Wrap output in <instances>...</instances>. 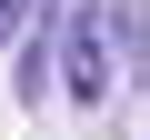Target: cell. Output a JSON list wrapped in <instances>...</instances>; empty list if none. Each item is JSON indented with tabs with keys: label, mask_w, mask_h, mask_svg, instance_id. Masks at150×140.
Listing matches in <instances>:
<instances>
[{
	"label": "cell",
	"mask_w": 150,
	"mask_h": 140,
	"mask_svg": "<svg viewBox=\"0 0 150 140\" xmlns=\"http://www.w3.org/2000/svg\"><path fill=\"white\" fill-rule=\"evenodd\" d=\"M50 50L70 70V100H100L110 90V0H50Z\"/></svg>",
	"instance_id": "6da1fadb"
},
{
	"label": "cell",
	"mask_w": 150,
	"mask_h": 140,
	"mask_svg": "<svg viewBox=\"0 0 150 140\" xmlns=\"http://www.w3.org/2000/svg\"><path fill=\"white\" fill-rule=\"evenodd\" d=\"M110 50L150 60V10H140V0H110Z\"/></svg>",
	"instance_id": "7a4b0ae2"
},
{
	"label": "cell",
	"mask_w": 150,
	"mask_h": 140,
	"mask_svg": "<svg viewBox=\"0 0 150 140\" xmlns=\"http://www.w3.org/2000/svg\"><path fill=\"white\" fill-rule=\"evenodd\" d=\"M20 30H30V0H0V50H10Z\"/></svg>",
	"instance_id": "3957f363"
}]
</instances>
